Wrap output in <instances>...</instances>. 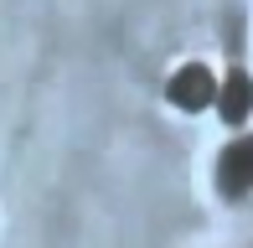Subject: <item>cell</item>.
<instances>
[{"label":"cell","instance_id":"obj_1","mask_svg":"<svg viewBox=\"0 0 253 248\" xmlns=\"http://www.w3.org/2000/svg\"><path fill=\"white\" fill-rule=\"evenodd\" d=\"M166 93H170V104L186 109V114H197V109H212V104H217V73H212L207 62H181L176 73H170Z\"/></svg>","mask_w":253,"mask_h":248},{"label":"cell","instance_id":"obj_2","mask_svg":"<svg viewBox=\"0 0 253 248\" xmlns=\"http://www.w3.org/2000/svg\"><path fill=\"white\" fill-rule=\"evenodd\" d=\"M217 186H222L227 197H238V191L253 186V134L233 140L222 155H217Z\"/></svg>","mask_w":253,"mask_h":248},{"label":"cell","instance_id":"obj_3","mask_svg":"<svg viewBox=\"0 0 253 248\" xmlns=\"http://www.w3.org/2000/svg\"><path fill=\"white\" fill-rule=\"evenodd\" d=\"M248 104H253V83L243 73H227V83H217V114H222L227 124H243Z\"/></svg>","mask_w":253,"mask_h":248}]
</instances>
